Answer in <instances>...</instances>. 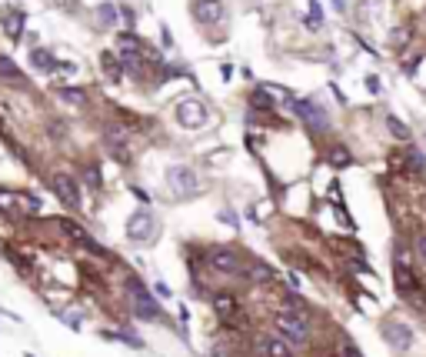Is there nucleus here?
I'll use <instances>...</instances> for the list:
<instances>
[{
    "instance_id": "nucleus-9",
    "label": "nucleus",
    "mask_w": 426,
    "mask_h": 357,
    "mask_svg": "<svg viewBox=\"0 0 426 357\" xmlns=\"http://www.w3.org/2000/svg\"><path fill=\"white\" fill-rule=\"evenodd\" d=\"M210 267L217 274H237L240 271V257H237V251H230V247H213L210 251Z\"/></svg>"
},
{
    "instance_id": "nucleus-21",
    "label": "nucleus",
    "mask_w": 426,
    "mask_h": 357,
    "mask_svg": "<svg viewBox=\"0 0 426 357\" xmlns=\"http://www.w3.org/2000/svg\"><path fill=\"white\" fill-rule=\"evenodd\" d=\"M97 17H101V24H117V10H114V3H101L97 7Z\"/></svg>"
},
{
    "instance_id": "nucleus-18",
    "label": "nucleus",
    "mask_w": 426,
    "mask_h": 357,
    "mask_svg": "<svg viewBox=\"0 0 426 357\" xmlns=\"http://www.w3.org/2000/svg\"><path fill=\"white\" fill-rule=\"evenodd\" d=\"M60 97H64V101H70V103H77V107H83V103H87V94H83V90H77V87H60Z\"/></svg>"
},
{
    "instance_id": "nucleus-16",
    "label": "nucleus",
    "mask_w": 426,
    "mask_h": 357,
    "mask_svg": "<svg viewBox=\"0 0 426 357\" xmlns=\"http://www.w3.org/2000/svg\"><path fill=\"white\" fill-rule=\"evenodd\" d=\"M330 160H333L336 167H350V164H353L350 151H347L343 144H333V147H330Z\"/></svg>"
},
{
    "instance_id": "nucleus-32",
    "label": "nucleus",
    "mask_w": 426,
    "mask_h": 357,
    "mask_svg": "<svg viewBox=\"0 0 426 357\" xmlns=\"http://www.w3.org/2000/svg\"><path fill=\"white\" fill-rule=\"evenodd\" d=\"M333 7H336V10H343V7H347V3H343V0H333Z\"/></svg>"
},
{
    "instance_id": "nucleus-12",
    "label": "nucleus",
    "mask_w": 426,
    "mask_h": 357,
    "mask_svg": "<svg viewBox=\"0 0 426 357\" xmlns=\"http://www.w3.org/2000/svg\"><path fill=\"white\" fill-rule=\"evenodd\" d=\"M213 310L220 317H233L237 314V297L233 294H213Z\"/></svg>"
},
{
    "instance_id": "nucleus-2",
    "label": "nucleus",
    "mask_w": 426,
    "mask_h": 357,
    "mask_svg": "<svg viewBox=\"0 0 426 357\" xmlns=\"http://www.w3.org/2000/svg\"><path fill=\"white\" fill-rule=\"evenodd\" d=\"M127 291H130V301H133L137 317H144V321H160V317H163L160 307H157V301L150 297V291H144L137 281H127Z\"/></svg>"
},
{
    "instance_id": "nucleus-14",
    "label": "nucleus",
    "mask_w": 426,
    "mask_h": 357,
    "mask_svg": "<svg viewBox=\"0 0 426 357\" xmlns=\"http://www.w3.org/2000/svg\"><path fill=\"white\" fill-rule=\"evenodd\" d=\"M117 47H120L127 57H137V53L144 51V44H140L133 34H120V37H117Z\"/></svg>"
},
{
    "instance_id": "nucleus-11",
    "label": "nucleus",
    "mask_w": 426,
    "mask_h": 357,
    "mask_svg": "<svg viewBox=\"0 0 426 357\" xmlns=\"http://www.w3.org/2000/svg\"><path fill=\"white\" fill-rule=\"evenodd\" d=\"M260 347H263L267 357H293V344L287 337H263Z\"/></svg>"
},
{
    "instance_id": "nucleus-31",
    "label": "nucleus",
    "mask_w": 426,
    "mask_h": 357,
    "mask_svg": "<svg viewBox=\"0 0 426 357\" xmlns=\"http://www.w3.org/2000/svg\"><path fill=\"white\" fill-rule=\"evenodd\" d=\"M420 254L426 257V237H420Z\"/></svg>"
},
{
    "instance_id": "nucleus-30",
    "label": "nucleus",
    "mask_w": 426,
    "mask_h": 357,
    "mask_svg": "<svg viewBox=\"0 0 426 357\" xmlns=\"http://www.w3.org/2000/svg\"><path fill=\"white\" fill-rule=\"evenodd\" d=\"M347 357H363V354H360V351H356L353 344H347Z\"/></svg>"
},
{
    "instance_id": "nucleus-10",
    "label": "nucleus",
    "mask_w": 426,
    "mask_h": 357,
    "mask_svg": "<svg viewBox=\"0 0 426 357\" xmlns=\"http://www.w3.org/2000/svg\"><path fill=\"white\" fill-rule=\"evenodd\" d=\"M293 107H297V114H300V117L306 121V124H310V127H317V130H323V127H326V114H323V107H320V103H313V101H297Z\"/></svg>"
},
{
    "instance_id": "nucleus-27",
    "label": "nucleus",
    "mask_w": 426,
    "mask_h": 357,
    "mask_svg": "<svg viewBox=\"0 0 426 357\" xmlns=\"http://www.w3.org/2000/svg\"><path fill=\"white\" fill-rule=\"evenodd\" d=\"M253 103H260V107H270V94H267V90H256V94H253Z\"/></svg>"
},
{
    "instance_id": "nucleus-7",
    "label": "nucleus",
    "mask_w": 426,
    "mask_h": 357,
    "mask_svg": "<svg viewBox=\"0 0 426 357\" xmlns=\"http://www.w3.org/2000/svg\"><path fill=\"white\" fill-rule=\"evenodd\" d=\"M167 180H170V187H174L176 194H183V197L197 194V187H200V180H197V174H194L190 167H170V171H167Z\"/></svg>"
},
{
    "instance_id": "nucleus-24",
    "label": "nucleus",
    "mask_w": 426,
    "mask_h": 357,
    "mask_svg": "<svg viewBox=\"0 0 426 357\" xmlns=\"http://www.w3.org/2000/svg\"><path fill=\"white\" fill-rule=\"evenodd\" d=\"M386 124H390V130H393V134H397V137H403V140H406V137H410V130L403 127L400 121H397V117H386Z\"/></svg>"
},
{
    "instance_id": "nucleus-22",
    "label": "nucleus",
    "mask_w": 426,
    "mask_h": 357,
    "mask_svg": "<svg viewBox=\"0 0 426 357\" xmlns=\"http://www.w3.org/2000/svg\"><path fill=\"white\" fill-rule=\"evenodd\" d=\"M60 227H64V234H67V237H74V241H80V244H87V241H90V237H87V234H83V230L77 227L74 221H64V224H60Z\"/></svg>"
},
{
    "instance_id": "nucleus-13",
    "label": "nucleus",
    "mask_w": 426,
    "mask_h": 357,
    "mask_svg": "<svg viewBox=\"0 0 426 357\" xmlns=\"http://www.w3.org/2000/svg\"><path fill=\"white\" fill-rule=\"evenodd\" d=\"M0 210H7V214H21V210H24V201H21V194L0 190Z\"/></svg>"
},
{
    "instance_id": "nucleus-8",
    "label": "nucleus",
    "mask_w": 426,
    "mask_h": 357,
    "mask_svg": "<svg viewBox=\"0 0 426 357\" xmlns=\"http://www.w3.org/2000/svg\"><path fill=\"white\" fill-rule=\"evenodd\" d=\"M53 190H57V197L70 207V210L80 207V187H77L74 177H67V174H53Z\"/></svg>"
},
{
    "instance_id": "nucleus-19",
    "label": "nucleus",
    "mask_w": 426,
    "mask_h": 357,
    "mask_svg": "<svg viewBox=\"0 0 426 357\" xmlns=\"http://www.w3.org/2000/svg\"><path fill=\"white\" fill-rule=\"evenodd\" d=\"M0 74L10 77V80H24V77H21V71H17V64H14L10 57H0Z\"/></svg>"
},
{
    "instance_id": "nucleus-26",
    "label": "nucleus",
    "mask_w": 426,
    "mask_h": 357,
    "mask_svg": "<svg viewBox=\"0 0 426 357\" xmlns=\"http://www.w3.org/2000/svg\"><path fill=\"white\" fill-rule=\"evenodd\" d=\"M320 21H323V14H320V7H317V3L310 0V24H313V27H320Z\"/></svg>"
},
{
    "instance_id": "nucleus-1",
    "label": "nucleus",
    "mask_w": 426,
    "mask_h": 357,
    "mask_svg": "<svg viewBox=\"0 0 426 357\" xmlns=\"http://www.w3.org/2000/svg\"><path fill=\"white\" fill-rule=\"evenodd\" d=\"M276 331L283 334L290 344H300V341L310 337V324H306V317L300 310H280L276 314Z\"/></svg>"
},
{
    "instance_id": "nucleus-15",
    "label": "nucleus",
    "mask_w": 426,
    "mask_h": 357,
    "mask_svg": "<svg viewBox=\"0 0 426 357\" xmlns=\"http://www.w3.org/2000/svg\"><path fill=\"white\" fill-rule=\"evenodd\" d=\"M30 64H34V71H53V67H57V60H53L47 51H40V47L30 53Z\"/></svg>"
},
{
    "instance_id": "nucleus-29",
    "label": "nucleus",
    "mask_w": 426,
    "mask_h": 357,
    "mask_svg": "<svg viewBox=\"0 0 426 357\" xmlns=\"http://www.w3.org/2000/svg\"><path fill=\"white\" fill-rule=\"evenodd\" d=\"M406 40V34H403V27H397V34H393V44H403Z\"/></svg>"
},
{
    "instance_id": "nucleus-28",
    "label": "nucleus",
    "mask_w": 426,
    "mask_h": 357,
    "mask_svg": "<svg viewBox=\"0 0 426 357\" xmlns=\"http://www.w3.org/2000/svg\"><path fill=\"white\" fill-rule=\"evenodd\" d=\"M410 167H413V171H423V157H420L416 151L410 153Z\"/></svg>"
},
{
    "instance_id": "nucleus-17",
    "label": "nucleus",
    "mask_w": 426,
    "mask_h": 357,
    "mask_svg": "<svg viewBox=\"0 0 426 357\" xmlns=\"http://www.w3.org/2000/svg\"><path fill=\"white\" fill-rule=\"evenodd\" d=\"M3 27H7V37H14V40H17V37L24 34V17H21V14H7Z\"/></svg>"
},
{
    "instance_id": "nucleus-4",
    "label": "nucleus",
    "mask_w": 426,
    "mask_h": 357,
    "mask_svg": "<svg viewBox=\"0 0 426 357\" xmlns=\"http://www.w3.org/2000/svg\"><path fill=\"white\" fill-rule=\"evenodd\" d=\"M127 237H130V241H144V244H147V241L157 237V221H153L147 210H137V214L127 221Z\"/></svg>"
},
{
    "instance_id": "nucleus-25",
    "label": "nucleus",
    "mask_w": 426,
    "mask_h": 357,
    "mask_svg": "<svg viewBox=\"0 0 426 357\" xmlns=\"http://www.w3.org/2000/svg\"><path fill=\"white\" fill-rule=\"evenodd\" d=\"M83 177H87L90 187H101V171H97V167H87V171H83Z\"/></svg>"
},
{
    "instance_id": "nucleus-20",
    "label": "nucleus",
    "mask_w": 426,
    "mask_h": 357,
    "mask_svg": "<svg viewBox=\"0 0 426 357\" xmlns=\"http://www.w3.org/2000/svg\"><path fill=\"white\" fill-rule=\"evenodd\" d=\"M250 278L253 281H260V284H270L274 281V271H270L267 264H256V267H250Z\"/></svg>"
},
{
    "instance_id": "nucleus-6",
    "label": "nucleus",
    "mask_w": 426,
    "mask_h": 357,
    "mask_svg": "<svg viewBox=\"0 0 426 357\" xmlns=\"http://www.w3.org/2000/svg\"><path fill=\"white\" fill-rule=\"evenodd\" d=\"M383 341H386L393 351H410L413 331H410L403 321H386V324H383Z\"/></svg>"
},
{
    "instance_id": "nucleus-3",
    "label": "nucleus",
    "mask_w": 426,
    "mask_h": 357,
    "mask_svg": "<svg viewBox=\"0 0 426 357\" xmlns=\"http://www.w3.org/2000/svg\"><path fill=\"white\" fill-rule=\"evenodd\" d=\"M176 124L187 130H200L207 124V107L200 101H180L176 103Z\"/></svg>"
},
{
    "instance_id": "nucleus-23",
    "label": "nucleus",
    "mask_w": 426,
    "mask_h": 357,
    "mask_svg": "<svg viewBox=\"0 0 426 357\" xmlns=\"http://www.w3.org/2000/svg\"><path fill=\"white\" fill-rule=\"evenodd\" d=\"M103 71L110 80H120V67H117V60H114V53H103Z\"/></svg>"
},
{
    "instance_id": "nucleus-5",
    "label": "nucleus",
    "mask_w": 426,
    "mask_h": 357,
    "mask_svg": "<svg viewBox=\"0 0 426 357\" xmlns=\"http://www.w3.org/2000/svg\"><path fill=\"white\" fill-rule=\"evenodd\" d=\"M190 14H194V21H200V24H207V27H213V24H220V21H224L226 3H224V0H194Z\"/></svg>"
}]
</instances>
